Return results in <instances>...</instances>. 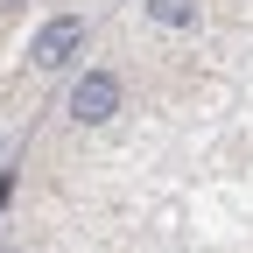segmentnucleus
Returning <instances> with one entry per match:
<instances>
[{"label": "nucleus", "instance_id": "obj_2", "mask_svg": "<svg viewBox=\"0 0 253 253\" xmlns=\"http://www.w3.org/2000/svg\"><path fill=\"white\" fill-rule=\"evenodd\" d=\"M113 113H120V78H106V71H84V78L71 84V120L99 126V120H113Z\"/></svg>", "mask_w": 253, "mask_h": 253}, {"label": "nucleus", "instance_id": "obj_4", "mask_svg": "<svg viewBox=\"0 0 253 253\" xmlns=\"http://www.w3.org/2000/svg\"><path fill=\"white\" fill-rule=\"evenodd\" d=\"M0 7H21V0H0Z\"/></svg>", "mask_w": 253, "mask_h": 253}, {"label": "nucleus", "instance_id": "obj_3", "mask_svg": "<svg viewBox=\"0 0 253 253\" xmlns=\"http://www.w3.org/2000/svg\"><path fill=\"white\" fill-rule=\"evenodd\" d=\"M148 21H162V28H190V21H197V0H148Z\"/></svg>", "mask_w": 253, "mask_h": 253}, {"label": "nucleus", "instance_id": "obj_1", "mask_svg": "<svg viewBox=\"0 0 253 253\" xmlns=\"http://www.w3.org/2000/svg\"><path fill=\"white\" fill-rule=\"evenodd\" d=\"M78 49H84V21H78V14H56L42 36L28 42V63H36V71H63Z\"/></svg>", "mask_w": 253, "mask_h": 253}]
</instances>
